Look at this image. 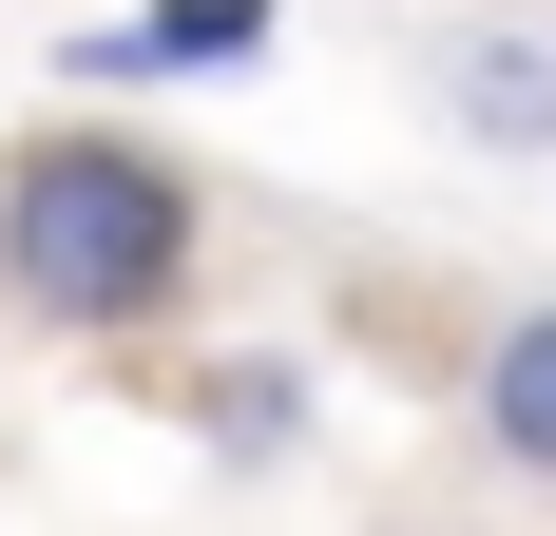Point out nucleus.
<instances>
[{"label": "nucleus", "mask_w": 556, "mask_h": 536, "mask_svg": "<svg viewBox=\"0 0 556 536\" xmlns=\"http://www.w3.org/2000/svg\"><path fill=\"white\" fill-rule=\"evenodd\" d=\"M212 268V192L192 154L115 135V115H58L0 154V307L58 326V345H154Z\"/></svg>", "instance_id": "obj_1"}, {"label": "nucleus", "mask_w": 556, "mask_h": 536, "mask_svg": "<svg viewBox=\"0 0 556 536\" xmlns=\"http://www.w3.org/2000/svg\"><path fill=\"white\" fill-rule=\"evenodd\" d=\"M173 403H192V441H212L230 480H269L288 441H307V403H327V383H307V345H212Z\"/></svg>", "instance_id": "obj_5"}, {"label": "nucleus", "mask_w": 556, "mask_h": 536, "mask_svg": "<svg viewBox=\"0 0 556 536\" xmlns=\"http://www.w3.org/2000/svg\"><path fill=\"white\" fill-rule=\"evenodd\" d=\"M422 115L480 173H556V20L538 0H460L442 39H422Z\"/></svg>", "instance_id": "obj_2"}, {"label": "nucleus", "mask_w": 556, "mask_h": 536, "mask_svg": "<svg viewBox=\"0 0 556 536\" xmlns=\"http://www.w3.org/2000/svg\"><path fill=\"white\" fill-rule=\"evenodd\" d=\"M460 422H480V460H500L518 498H556V288H518V307L480 326V365H460Z\"/></svg>", "instance_id": "obj_4"}, {"label": "nucleus", "mask_w": 556, "mask_h": 536, "mask_svg": "<svg viewBox=\"0 0 556 536\" xmlns=\"http://www.w3.org/2000/svg\"><path fill=\"white\" fill-rule=\"evenodd\" d=\"M269 39H288V0H135V20H97L58 77H77V97H154V77H250Z\"/></svg>", "instance_id": "obj_3"}]
</instances>
